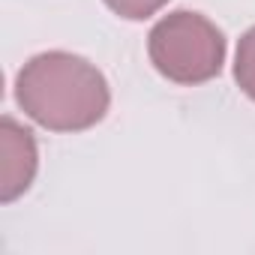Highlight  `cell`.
Returning <instances> with one entry per match:
<instances>
[{
  "label": "cell",
  "mask_w": 255,
  "mask_h": 255,
  "mask_svg": "<svg viewBox=\"0 0 255 255\" xmlns=\"http://www.w3.org/2000/svg\"><path fill=\"white\" fill-rule=\"evenodd\" d=\"M147 54L162 78L195 87L222 72L225 33L201 12L174 9L153 24L147 36Z\"/></svg>",
  "instance_id": "2"
},
{
  "label": "cell",
  "mask_w": 255,
  "mask_h": 255,
  "mask_svg": "<svg viewBox=\"0 0 255 255\" xmlns=\"http://www.w3.org/2000/svg\"><path fill=\"white\" fill-rule=\"evenodd\" d=\"M234 81L237 87L255 102V27H249L240 42H237V54H234Z\"/></svg>",
  "instance_id": "4"
},
{
  "label": "cell",
  "mask_w": 255,
  "mask_h": 255,
  "mask_svg": "<svg viewBox=\"0 0 255 255\" xmlns=\"http://www.w3.org/2000/svg\"><path fill=\"white\" fill-rule=\"evenodd\" d=\"M165 3L168 0H105V6L126 21H144V18L156 15Z\"/></svg>",
  "instance_id": "5"
},
{
  "label": "cell",
  "mask_w": 255,
  "mask_h": 255,
  "mask_svg": "<svg viewBox=\"0 0 255 255\" xmlns=\"http://www.w3.org/2000/svg\"><path fill=\"white\" fill-rule=\"evenodd\" d=\"M36 165L39 153L33 132L6 114L0 120V201L9 204L24 195L36 177Z\"/></svg>",
  "instance_id": "3"
},
{
  "label": "cell",
  "mask_w": 255,
  "mask_h": 255,
  "mask_svg": "<svg viewBox=\"0 0 255 255\" xmlns=\"http://www.w3.org/2000/svg\"><path fill=\"white\" fill-rule=\"evenodd\" d=\"M15 102L48 132H84L111 105L105 75L69 51H42L15 75Z\"/></svg>",
  "instance_id": "1"
}]
</instances>
